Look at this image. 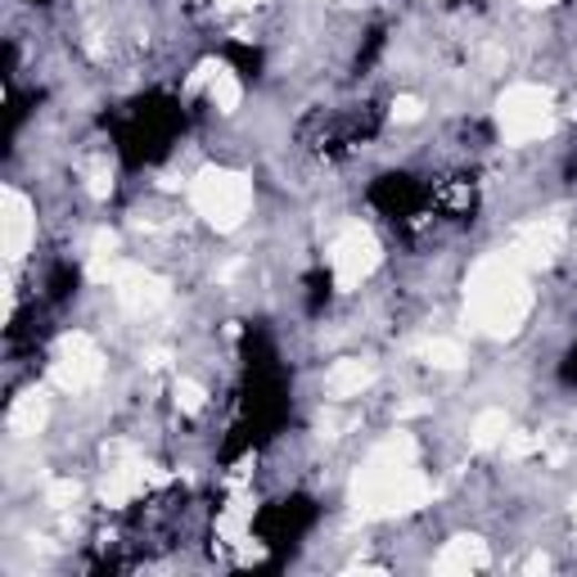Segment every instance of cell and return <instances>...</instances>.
I'll return each mask as SVG.
<instances>
[{
	"label": "cell",
	"mask_w": 577,
	"mask_h": 577,
	"mask_svg": "<svg viewBox=\"0 0 577 577\" xmlns=\"http://www.w3.org/2000/svg\"><path fill=\"white\" fill-rule=\"evenodd\" d=\"M419 356L428 361V366H438V371L465 366V347L456 338H428V343H419Z\"/></svg>",
	"instance_id": "e0dca14e"
},
{
	"label": "cell",
	"mask_w": 577,
	"mask_h": 577,
	"mask_svg": "<svg viewBox=\"0 0 577 577\" xmlns=\"http://www.w3.org/2000/svg\"><path fill=\"white\" fill-rule=\"evenodd\" d=\"M559 244H564V226L559 222H533V226H524L519 231V240L510 244V257L519 262V266H550L555 262V253H559Z\"/></svg>",
	"instance_id": "30bf717a"
},
{
	"label": "cell",
	"mask_w": 577,
	"mask_h": 577,
	"mask_svg": "<svg viewBox=\"0 0 577 577\" xmlns=\"http://www.w3.org/2000/svg\"><path fill=\"white\" fill-rule=\"evenodd\" d=\"M393 118H397V122H419V118H424V104H419L415 95H397V100H393Z\"/></svg>",
	"instance_id": "44dd1931"
},
{
	"label": "cell",
	"mask_w": 577,
	"mask_h": 577,
	"mask_svg": "<svg viewBox=\"0 0 577 577\" xmlns=\"http://www.w3.org/2000/svg\"><path fill=\"white\" fill-rule=\"evenodd\" d=\"M104 487H100V496H104V505H126L131 496H140L144 487H150V465H144L140 456H135V447L131 443H109L104 447Z\"/></svg>",
	"instance_id": "ba28073f"
},
{
	"label": "cell",
	"mask_w": 577,
	"mask_h": 577,
	"mask_svg": "<svg viewBox=\"0 0 577 577\" xmlns=\"http://www.w3.org/2000/svg\"><path fill=\"white\" fill-rule=\"evenodd\" d=\"M118 262H122V257H118V235H113V231H95V240H91V280L104 284Z\"/></svg>",
	"instance_id": "2e32d148"
},
{
	"label": "cell",
	"mask_w": 577,
	"mask_h": 577,
	"mask_svg": "<svg viewBox=\"0 0 577 577\" xmlns=\"http://www.w3.org/2000/svg\"><path fill=\"white\" fill-rule=\"evenodd\" d=\"M500 447H505V456H510V460H524V456L541 452V438H537V433H510Z\"/></svg>",
	"instance_id": "d6986e66"
},
{
	"label": "cell",
	"mask_w": 577,
	"mask_h": 577,
	"mask_svg": "<svg viewBox=\"0 0 577 577\" xmlns=\"http://www.w3.org/2000/svg\"><path fill=\"white\" fill-rule=\"evenodd\" d=\"M45 415H50V406H45V397L32 388V393H23V397L10 406V428L19 433V438H37V433L45 428Z\"/></svg>",
	"instance_id": "4fadbf2b"
},
{
	"label": "cell",
	"mask_w": 577,
	"mask_h": 577,
	"mask_svg": "<svg viewBox=\"0 0 577 577\" xmlns=\"http://www.w3.org/2000/svg\"><path fill=\"white\" fill-rule=\"evenodd\" d=\"M78 496H82V487L72 483V478L50 483V505H54V510H68V505H78Z\"/></svg>",
	"instance_id": "ffe728a7"
},
{
	"label": "cell",
	"mask_w": 577,
	"mask_h": 577,
	"mask_svg": "<svg viewBox=\"0 0 577 577\" xmlns=\"http://www.w3.org/2000/svg\"><path fill=\"white\" fill-rule=\"evenodd\" d=\"M207 95H212V104L222 109V113H235L240 100H244V87H240L235 72L222 63V68H216V78H212V87H207Z\"/></svg>",
	"instance_id": "9a60e30c"
},
{
	"label": "cell",
	"mask_w": 577,
	"mask_h": 577,
	"mask_svg": "<svg viewBox=\"0 0 577 577\" xmlns=\"http://www.w3.org/2000/svg\"><path fill=\"white\" fill-rule=\"evenodd\" d=\"M375 384V366L371 361H361V356H343L330 366L325 375V393L330 397H356V393H366Z\"/></svg>",
	"instance_id": "8fae6325"
},
{
	"label": "cell",
	"mask_w": 577,
	"mask_h": 577,
	"mask_svg": "<svg viewBox=\"0 0 577 577\" xmlns=\"http://www.w3.org/2000/svg\"><path fill=\"white\" fill-rule=\"evenodd\" d=\"M32 235H37V216H32L28 194L6 185L0 190V249H6V257L19 262L32 249Z\"/></svg>",
	"instance_id": "9c48e42d"
},
{
	"label": "cell",
	"mask_w": 577,
	"mask_h": 577,
	"mask_svg": "<svg viewBox=\"0 0 577 577\" xmlns=\"http://www.w3.org/2000/svg\"><path fill=\"white\" fill-rule=\"evenodd\" d=\"M104 375V356L95 347L91 334H63L59 347H54V361H50V379L63 388V393H91Z\"/></svg>",
	"instance_id": "5b68a950"
},
{
	"label": "cell",
	"mask_w": 577,
	"mask_h": 577,
	"mask_svg": "<svg viewBox=\"0 0 577 577\" xmlns=\"http://www.w3.org/2000/svg\"><path fill=\"white\" fill-rule=\"evenodd\" d=\"M573 510H577V496H573Z\"/></svg>",
	"instance_id": "4316f807"
},
{
	"label": "cell",
	"mask_w": 577,
	"mask_h": 577,
	"mask_svg": "<svg viewBox=\"0 0 577 577\" xmlns=\"http://www.w3.org/2000/svg\"><path fill=\"white\" fill-rule=\"evenodd\" d=\"M428 500H433V483L419 474V447L402 428L388 433L352 478V505L361 519H393L419 510Z\"/></svg>",
	"instance_id": "6da1fadb"
},
{
	"label": "cell",
	"mask_w": 577,
	"mask_h": 577,
	"mask_svg": "<svg viewBox=\"0 0 577 577\" xmlns=\"http://www.w3.org/2000/svg\"><path fill=\"white\" fill-rule=\"evenodd\" d=\"M109 190H113V168H109V163H95V172H91V194H95V199H109Z\"/></svg>",
	"instance_id": "7402d4cb"
},
{
	"label": "cell",
	"mask_w": 577,
	"mask_h": 577,
	"mask_svg": "<svg viewBox=\"0 0 577 577\" xmlns=\"http://www.w3.org/2000/svg\"><path fill=\"white\" fill-rule=\"evenodd\" d=\"M533 312L528 266H519L510 253H496L474 266L465 284V321L487 338H510Z\"/></svg>",
	"instance_id": "7a4b0ae2"
},
{
	"label": "cell",
	"mask_w": 577,
	"mask_h": 577,
	"mask_svg": "<svg viewBox=\"0 0 577 577\" xmlns=\"http://www.w3.org/2000/svg\"><path fill=\"white\" fill-rule=\"evenodd\" d=\"M496 122L505 144H533L555 131V100L546 87H510L496 100Z\"/></svg>",
	"instance_id": "277c9868"
},
{
	"label": "cell",
	"mask_w": 577,
	"mask_h": 577,
	"mask_svg": "<svg viewBox=\"0 0 577 577\" xmlns=\"http://www.w3.org/2000/svg\"><path fill=\"white\" fill-rule=\"evenodd\" d=\"M505 438H510V419H505V411H483V415L474 419V428H469V443H474L478 452H492V447H500Z\"/></svg>",
	"instance_id": "5bb4252c"
},
{
	"label": "cell",
	"mask_w": 577,
	"mask_h": 577,
	"mask_svg": "<svg viewBox=\"0 0 577 577\" xmlns=\"http://www.w3.org/2000/svg\"><path fill=\"white\" fill-rule=\"evenodd\" d=\"M262 0H216V10H253Z\"/></svg>",
	"instance_id": "603a6c76"
},
{
	"label": "cell",
	"mask_w": 577,
	"mask_h": 577,
	"mask_svg": "<svg viewBox=\"0 0 577 577\" xmlns=\"http://www.w3.org/2000/svg\"><path fill=\"white\" fill-rule=\"evenodd\" d=\"M487 564H492V550H487L483 537H452L433 568L438 573H474V568H487Z\"/></svg>",
	"instance_id": "7c38bea8"
},
{
	"label": "cell",
	"mask_w": 577,
	"mask_h": 577,
	"mask_svg": "<svg viewBox=\"0 0 577 577\" xmlns=\"http://www.w3.org/2000/svg\"><path fill=\"white\" fill-rule=\"evenodd\" d=\"M524 6H533V10H546V6H555V0H524Z\"/></svg>",
	"instance_id": "484cf974"
},
{
	"label": "cell",
	"mask_w": 577,
	"mask_h": 577,
	"mask_svg": "<svg viewBox=\"0 0 577 577\" xmlns=\"http://www.w3.org/2000/svg\"><path fill=\"white\" fill-rule=\"evenodd\" d=\"M172 397H176V406L185 411V415H199L203 406H207V393L194 384V379H176V388H172Z\"/></svg>",
	"instance_id": "ac0fdd59"
},
{
	"label": "cell",
	"mask_w": 577,
	"mask_h": 577,
	"mask_svg": "<svg viewBox=\"0 0 577 577\" xmlns=\"http://www.w3.org/2000/svg\"><path fill=\"white\" fill-rule=\"evenodd\" d=\"M190 203L194 212L212 231H235L249 207H253V185L244 172H231V168H203L194 181H190Z\"/></svg>",
	"instance_id": "3957f363"
},
{
	"label": "cell",
	"mask_w": 577,
	"mask_h": 577,
	"mask_svg": "<svg viewBox=\"0 0 577 577\" xmlns=\"http://www.w3.org/2000/svg\"><path fill=\"white\" fill-rule=\"evenodd\" d=\"M330 266L338 288H356L361 280H371L379 266V240L366 226H343L338 240L330 244Z\"/></svg>",
	"instance_id": "52a82bcc"
},
{
	"label": "cell",
	"mask_w": 577,
	"mask_h": 577,
	"mask_svg": "<svg viewBox=\"0 0 577 577\" xmlns=\"http://www.w3.org/2000/svg\"><path fill=\"white\" fill-rule=\"evenodd\" d=\"M546 568H550V559H546V555H533V559H528V573H546Z\"/></svg>",
	"instance_id": "d4e9b609"
},
{
	"label": "cell",
	"mask_w": 577,
	"mask_h": 577,
	"mask_svg": "<svg viewBox=\"0 0 577 577\" xmlns=\"http://www.w3.org/2000/svg\"><path fill=\"white\" fill-rule=\"evenodd\" d=\"M144 366H150V371H163V366H168V352H163V347H154L150 356H144Z\"/></svg>",
	"instance_id": "cb8c5ba5"
},
{
	"label": "cell",
	"mask_w": 577,
	"mask_h": 577,
	"mask_svg": "<svg viewBox=\"0 0 577 577\" xmlns=\"http://www.w3.org/2000/svg\"><path fill=\"white\" fill-rule=\"evenodd\" d=\"M104 284L113 288L118 303H122L131 316H154V312H163L168 298H172V288H168L163 275L144 271V266H131V262H118Z\"/></svg>",
	"instance_id": "8992f818"
}]
</instances>
